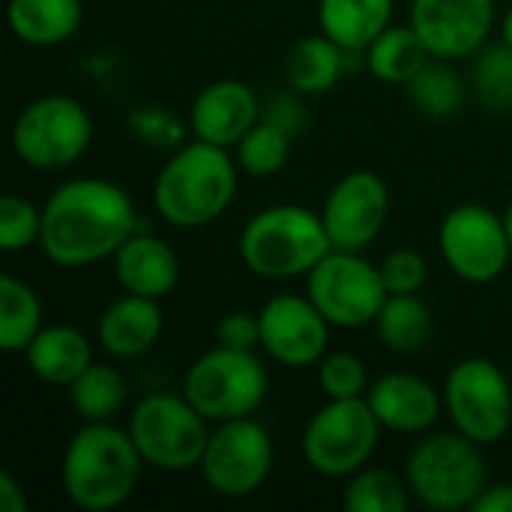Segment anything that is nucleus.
Instances as JSON below:
<instances>
[{
	"instance_id": "1",
	"label": "nucleus",
	"mask_w": 512,
	"mask_h": 512,
	"mask_svg": "<svg viewBox=\"0 0 512 512\" xmlns=\"http://www.w3.org/2000/svg\"><path fill=\"white\" fill-rule=\"evenodd\" d=\"M135 231L138 213L126 189L105 177H75L42 204L39 249L51 264L78 270L114 258Z\"/></svg>"
},
{
	"instance_id": "2",
	"label": "nucleus",
	"mask_w": 512,
	"mask_h": 512,
	"mask_svg": "<svg viewBox=\"0 0 512 512\" xmlns=\"http://www.w3.org/2000/svg\"><path fill=\"white\" fill-rule=\"evenodd\" d=\"M144 459L129 435L108 423H84L60 459V486L72 507L108 512L123 507L141 480Z\"/></svg>"
},
{
	"instance_id": "3",
	"label": "nucleus",
	"mask_w": 512,
	"mask_h": 512,
	"mask_svg": "<svg viewBox=\"0 0 512 512\" xmlns=\"http://www.w3.org/2000/svg\"><path fill=\"white\" fill-rule=\"evenodd\" d=\"M237 186L240 165L228 147L195 138L168 153L153 183V207L174 228H204L234 204Z\"/></svg>"
},
{
	"instance_id": "4",
	"label": "nucleus",
	"mask_w": 512,
	"mask_h": 512,
	"mask_svg": "<svg viewBox=\"0 0 512 512\" xmlns=\"http://www.w3.org/2000/svg\"><path fill=\"white\" fill-rule=\"evenodd\" d=\"M240 261L249 273L270 282L309 276L333 249L321 213L303 204H276L255 213L237 240Z\"/></svg>"
},
{
	"instance_id": "5",
	"label": "nucleus",
	"mask_w": 512,
	"mask_h": 512,
	"mask_svg": "<svg viewBox=\"0 0 512 512\" xmlns=\"http://www.w3.org/2000/svg\"><path fill=\"white\" fill-rule=\"evenodd\" d=\"M411 498L432 512L474 510L486 483L483 447L462 432L426 435L405 465Z\"/></svg>"
},
{
	"instance_id": "6",
	"label": "nucleus",
	"mask_w": 512,
	"mask_h": 512,
	"mask_svg": "<svg viewBox=\"0 0 512 512\" xmlns=\"http://www.w3.org/2000/svg\"><path fill=\"white\" fill-rule=\"evenodd\" d=\"M129 435L144 465L165 474H186L201 465L210 420L183 393H150L129 417Z\"/></svg>"
},
{
	"instance_id": "7",
	"label": "nucleus",
	"mask_w": 512,
	"mask_h": 512,
	"mask_svg": "<svg viewBox=\"0 0 512 512\" xmlns=\"http://www.w3.org/2000/svg\"><path fill=\"white\" fill-rule=\"evenodd\" d=\"M270 390L267 369L258 351H237L216 345L204 351L183 375L180 393L216 426L252 417Z\"/></svg>"
},
{
	"instance_id": "8",
	"label": "nucleus",
	"mask_w": 512,
	"mask_h": 512,
	"mask_svg": "<svg viewBox=\"0 0 512 512\" xmlns=\"http://www.w3.org/2000/svg\"><path fill=\"white\" fill-rule=\"evenodd\" d=\"M9 141L12 153L27 168L63 171L87 153L93 141V120L75 96L48 93L18 111Z\"/></svg>"
},
{
	"instance_id": "9",
	"label": "nucleus",
	"mask_w": 512,
	"mask_h": 512,
	"mask_svg": "<svg viewBox=\"0 0 512 512\" xmlns=\"http://www.w3.org/2000/svg\"><path fill=\"white\" fill-rule=\"evenodd\" d=\"M384 426L363 399H327L324 408L306 423L300 435V453L306 465L327 480H348L378 450Z\"/></svg>"
},
{
	"instance_id": "10",
	"label": "nucleus",
	"mask_w": 512,
	"mask_h": 512,
	"mask_svg": "<svg viewBox=\"0 0 512 512\" xmlns=\"http://www.w3.org/2000/svg\"><path fill=\"white\" fill-rule=\"evenodd\" d=\"M444 414L453 429L492 447L507 438L512 429V387L504 369L486 357H468L456 363L441 387Z\"/></svg>"
},
{
	"instance_id": "11",
	"label": "nucleus",
	"mask_w": 512,
	"mask_h": 512,
	"mask_svg": "<svg viewBox=\"0 0 512 512\" xmlns=\"http://www.w3.org/2000/svg\"><path fill=\"white\" fill-rule=\"evenodd\" d=\"M306 294L336 330H360L375 324L384 300L390 297L381 267L363 252L330 249L306 276Z\"/></svg>"
},
{
	"instance_id": "12",
	"label": "nucleus",
	"mask_w": 512,
	"mask_h": 512,
	"mask_svg": "<svg viewBox=\"0 0 512 512\" xmlns=\"http://www.w3.org/2000/svg\"><path fill=\"white\" fill-rule=\"evenodd\" d=\"M276 465V450L270 432L252 420H228L216 423L207 438L204 459L198 465L207 489L219 498L240 501L264 489Z\"/></svg>"
},
{
	"instance_id": "13",
	"label": "nucleus",
	"mask_w": 512,
	"mask_h": 512,
	"mask_svg": "<svg viewBox=\"0 0 512 512\" xmlns=\"http://www.w3.org/2000/svg\"><path fill=\"white\" fill-rule=\"evenodd\" d=\"M444 264L471 285L498 282L510 267L512 246L504 216L486 204H459L438 225Z\"/></svg>"
},
{
	"instance_id": "14",
	"label": "nucleus",
	"mask_w": 512,
	"mask_h": 512,
	"mask_svg": "<svg viewBox=\"0 0 512 512\" xmlns=\"http://www.w3.org/2000/svg\"><path fill=\"white\" fill-rule=\"evenodd\" d=\"M390 216V189L381 174L369 168L348 171L324 198L321 219L333 249L363 252L372 246Z\"/></svg>"
},
{
	"instance_id": "15",
	"label": "nucleus",
	"mask_w": 512,
	"mask_h": 512,
	"mask_svg": "<svg viewBox=\"0 0 512 512\" xmlns=\"http://www.w3.org/2000/svg\"><path fill=\"white\" fill-rule=\"evenodd\" d=\"M258 318L261 348L270 360L288 369H309L327 354L333 324L321 315L309 294H276L261 306Z\"/></svg>"
},
{
	"instance_id": "16",
	"label": "nucleus",
	"mask_w": 512,
	"mask_h": 512,
	"mask_svg": "<svg viewBox=\"0 0 512 512\" xmlns=\"http://www.w3.org/2000/svg\"><path fill=\"white\" fill-rule=\"evenodd\" d=\"M408 24L432 57H474L495 30V0H411Z\"/></svg>"
},
{
	"instance_id": "17",
	"label": "nucleus",
	"mask_w": 512,
	"mask_h": 512,
	"mask_svg": "<svg viewBox=\"0 0 512 512\" xmlns=\"http://www.w3.org/2000/svg\"><path fill=\"white\" fill-rule=\"evenodd\" d=\"M261 114L264 108L249 84L237 78H216L192 99L189 129L198 141L231 150L261 120Z\"/></svg>"
},
{
	"instance_id": "18",
	"label": "nucleus",
	"mask_w": 512,
	"mask_h": 512,
	"mask_svg": "<svg viewBox=\"0 0 512 512\" xmlns=\"http://www.w3.org/2000/svg\"><path fill=\"white\" fill-rule=\"evenodd\" d=\"M366 402L378 423L396 435H426L444 414L441 390L411 372L381 375L369 384Z\"/></svg>"
},
{
	"instance_id": "19",
	"label": "nucleus",
	"mask_w": 512,
	"mask_h": 512,
	"mask_svg": "<svg viewBox=\"0 0 512 512\" xmlns=\"http://www.w3.org/2000/svg\"><path fill=\"white\" fill-rule=\"evenodd\" d=\"M114 279L126 294L162 300L180 282V258L159 234L135 231L111 258Z\"/></svg>"
},
{
	"instance_id": "20",
	"label": "nucleus",
	"mask_w": 512,
	"mask_h": 512,
	"mask_svg": "<svg viewBox=\"0 0 512 512\" xmlns=\"http://www.w3.org/2000/svg\"><path fill=\"white\" fill-rule=\"evenodd\" d=\"M165 330V312L159 300L126 294L105 306L96 324V339L105 354L117 360H135L153 351Z\"/></svg>"
},
{
	"instance_id": "21",
	"label": "nucleus",
	"mask_w": 512,
	"mask_h": 512,
	"mask_svg": "<svg viewBox=\"0 0 512 512\" xmlns=\"http://www.w3.org/2000/svg\"><path fill=\"white\" fill-rule=\"evenodd\" d=\"M24 360L42 384L69 387L93 363V345L78 327L45 324L27 345Z\"/></svg>"
},
{
	"instance_id": "22",
	"label": "nucleus",
	"mask_w": 512,
	"mask_h": 512,
	"mask_svg": "<svg viewBox=\"0 0 512 512\" xmlns=\"http://www.w3.org/2000/svg\"><path fill=\"white\" fill-rule=\"evenodd\" d=\"M396 0H318V27L351 54H363L369 42L393 24Z\"/></svg>"
},
{
	"instance_id": "23",
	"label": "nucleus",
	"mask_w": 512,
	"mask_h": 512,
	"mask_svg": "<svg viewBox=\"0 0 512 512\" xmlns=\"http://www.w3.org/2000/svg\"><path fill=\"white\" fill-rule=\"evenodd\" d=\"M81 0H9L6 21L15 39L33 48H54L81 27Z\"/></svg>"
},
{
	"instance_id": "24",
	"label": "nucleus",
	"mask_w": 512,
	"mask_h": 512,
	"mask_svg": "<svg viewBox=\"0 0 512 512\" xmlns=\"http://www.w3.org/2000/svg\"><path fill=\"white\" fill-rule=\"evenodd\" d=\"M348 54L351 51H345L324 33L306 36L285 57V81L300 96L330 93L348 69Z\"/></svg>"
},
{
	"instance_id": "25",
	"label": "nucleus",
	"mask_w": 512,
	"mask_h": 512,
	"mask_svg": "<svg viewBox=\"0 0 512 512\" xmlns=\"http://www.w3.org/2000/svg\"><path fill=\"white\" fill-rule=\"evenodd\" d=\"M363 60L372 78L405 87L432 60V51L426 48V42L411 24H390L384 33H378L369 42Z\"/></svg>"
},
{
	"instance_id": "26",
	"label": "nucleus",
	"mask_w": 512,
	"mask_h": 512,
	"mask_svg": "<svg viewBox=\"0 0 512 512\" xmlns=\"http://www.w3.org/2000/svg\"><path fill=\"white\" fill-rule=\"evenodd\" d=\"M372 327L378 342L393 354H417L429 345L435 318L420 294H390Z\"/></svg>"
},
{
	"instance_id": "27",
	"label": "nucleus",
	"mask_w": 512,
	"mask_h": 512,
	"mask_svg": "<svg viewBox=\"0 0 512 512\" xmlns=\"http://www.w3.org/2000/svg\"><path fill=\"white\" fill-rule=\"evenodd\" d=\"M39 294L15 276H0V351L24 354L42 330Z\"/></svg>"
},
{
	"instance_id": "28",
	"label": "nucleus",
	"mask_w": 512,
	"mask_h": 512,
	"mask_svg": "<svg viewBox=\"0 0 512 512\" xmlns=\"http://www.w3.org/2000/svg\"><path fill=\"white\" fill-rule=\"evenodd\" d=\"M453 60L444 57H432L405 87H408V99L411 105L426 114V117H453L462 111L465 99H468V87L462 81V75L450 66Z\"/></svg>"
},
{
	"instance_id": "29",
	"label": "nucleus",
	"mask_w": 512,
	"mask_h": 512,
	"mask_svg": "<svg viewBox=\"0 0 512 512\" xmlns=\"http://www.w3.org/2000/svg\"><path fill=\"white\" fill-rule=\"evenodd\" d=\"M69 402L84 423H108L126 402V381L111 363H90L72 384Z\"/></svg>"
},
{
	"instance_id": "30",
	"label": "nucleus",
	"mask_w": 512,
	"mask_h": 512,
	"mask_svg": "<svg viewBox=\"0 0 512 512\" xmlns=\"http://www.w3.org/2000/svg\"><path fill=\"white\" fill-rule=\"evenodd\" d=\"M345 510L351 512H405L411 501L408 480H399L384 468H360L348 477Z\"/></svg>"
},
{
	"instance_id": "31",
	"label": "nucleus",
	"mask_w": 512,
	"mask_h": 512,
	"mask_svg": "<svg viewBox=\"0 0 512 512\" xmlns=\"http://www.w3.org/2000/svg\"><path fill=\"white\" fill-rule=\"evenodd\" d=\"M291 156V132L270 120H258L234 147V159L249 177H273L285 168Z\"/></svg>"
},
{
	"instance_id": "32",
	"label": "nucleus",
	"mask_w": 512,
	"mask_h": 512,
	"mask_svg": "<svg viewBox=\"0 0 512 512\" xmlns=\"http://www.w3.org/2000/svg\"><path fill=\"white\" fill-rule=\"evenodd\" d=\"M474 93L489 111H512V48L492 45L477 51L474 63Z\"/></svg>"
},
{
	"instance_id": "33",
	"label": "nucleus",
	"mask_w": 512,
	"mask_h": 512,
	"mask_svg": "<svg viewBox=\"0 0 512 512\" xmlns=\"http://www.w3.org/2000/svg\"><path fill=\"white\" fill-rule=\"evenodd\" d=\"M318 387L327 399H363L369 393V369L351 351L324 354L318 363Z\"/></svg>"
},
{
	"instance_id": "34",
	"label": "nucleus",
	"mask_w": 512,
	"mask_h": 512,
	"mask_svg": "<svg viewBox=\"0 0 512 512\" xmlns=\"http://www.w3.org/2000/svg\"><path fill=\"white\" fill-rule=\"evenodd\" d=\"M42 237V207H36L24 195L0 198V249L21 252L27 246H39Z\"/></svg>"
},
{
	"instance_id": "35",
	"label": "nucleus",
	"mask_w": 512,
	"mask_h": 512,
	"mask_svg": "<svg viewBox=\"0 0 512 512\" xmlns=\"http://www.w3.org/2000/svg\"><path fill=\"white\" fill-rule=\"evenodd\" d=\"M129 132L135 141H141L144 147L162 150V153H174L186 144V126L183 120L162 108V105H141L129 114Z\"/></svg>"
},
{
	"instance_id": "36",
	"label": "nucleus",
	"mask_w": 512,
	"mask_h": 512,
	"mask_svg": "<svg viewBox=\"0 0 512 512\" xmlns=\"http://www.w3.org/2000/svg\"><path fill=\"white\" fill-rule=\"evenodd\" d=\"M378 267L387 294H420L429 279V264L417 249H396Z\"/></svg>"
},
{
	"instance_id": "37",
	"label": "nucleus",
	"mask_w": 512,
	"mask_h": 512,
	"mask_svg": "<svg viewBox=\"0 0 512 512\" xmlns=\"http://www.w3.org/2000/svg\"><path fill=\"white\" fill-rule=\"evenodd\" d=\"M216 342L237 351L261 348V318L252 312H228L216 327Z\"/></svg>"
},
{
	"instance_id": "38",
	"label": "nucleus",
	"mask_w": 512,
	"mask_h": 512,
	"mask_svg": "<svg viewBox=\"0 0 512 512\" xmlns=\"http://www.w3.org/2000/svg\"><path fill=\"white\" fill-rule=\"evenodd\" d=\"M300 93L294 90V93H279V96H273L270 99V105H264V120H270V123H276V126H282L285 132H297L300 126H303V120H306V111H303V102L297 99Z\"/></svg>"
},
{
	"instance_id": "39",
	"label": "nucleus",
	"mask_w": 512,
	"mask_h": 512,
	"mask_svg": "<svg viewBox=\"0 0 512 512\" xmlns=\"http://www.w3.org/2000/svg\"><path fill=\"white\" fill-rule=\"evenodd\" d=\"M474 512H512V483L486 486L474 504Z\"/></svg>"
},
{
	"instance_id": "40",
	"label": "nucleus",
	"mask_w": 512,
	"mask_h": 512,
	"mask_svg": "<svg viewBox=\"0 0 512 512\" xmlns=\"http://www.w3.org/2000/svg\"><path fill=\"white\" fill-rule=\"evenodd\" d=\"M0 510L3 512H27L30 501L21 489V483L12 474H0Z\"/></svg>"
},
{
	"instance_id": "41",
	"label": "nucleus",
	"mask_w": 512,
	"mask_h": 512,
	"mask_svg": "<svg viewBox=\"0 0 512 512\" xmlns=\"http://www.w3.org/2000/svg\"><path fill=\"white\" fill-rule=\"evenodd\" d=\"M501 42L512 48V6L504 12V21H501Z\"/></svg>"
},
{
	"instance_id": "42",
	"label": "nucleus",
	"mask_w": 512,
	"mask_h": 512,
	"mask_svg": "<svg viewBox=\"0 0 512 512\" xmlns=\"http://www.w3.org/2000/svg\"><path fill=\"white\" fill-rule=\"evenodd\" d=\"M504 225H507V234H510V246H512V201H510V207L504 210Z\"/></svg>"
}]
</instances>
